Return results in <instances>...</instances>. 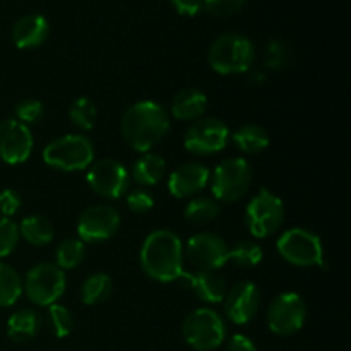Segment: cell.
Here are the masks:
<instances>
[{
    "instance_id": "1",
    "label": "cell",
    "mask_w": 351,
    "mask_h": 351,
    "mask_svg": "<svg viewBox=\"0 0 351 351\" xmlns=\"http://www.w3.org/2000/svg\"><path fill=\"white\" fill-rule=\"evenodd\" d=\"M122 136L132 149L149 153L170 130V115L158 103L144 99L130 105L120 122Z\"/></svg>"
},
{
    "instance_id": "2",
    "label": "cell",
    "mask_w": 351,
    "mask_h": 351,
    "mask_svg": "<svg viewBox=\"0 0 351 351\" xmlns=\"http://www.w3.org/2000/svg\"><path fill=\"white\" fill-rule=\"evenodd\" d=\"M141 267L158 283L178 281L184 273V243L170 230H154L143 242Z\"/></svg>"
},
{
    "instance_id": "3",
    "label": "cell",
    "mask_w": 351,
    "mask_h": 351,
    "mask_svg": "<svg viewBox=\"0 0 351 351\" xmlns=\"http://www.w3.org/2000/svg\"><path fill=\"white\" fill-rule=\"evenodd\" d=\"M256 60V47L240 33H226L216 38L208 51V62L221 75H235L250 71Z\"/></svg>"
},
{
    "instance_id": "4",
    "label": "cell",
    "mask_w": 351,
    "mask_h": 351,
    "mask_svg": "<svg viewBox=\"0 0 351 351\" xmlns=\"http://www.w3.org/2000/svg\"><path fill=\"white\" fill-rule=\"evenodd\" d=\"M45 165L60 171L88 170L95 160V144L82 134H67L53 139L41 153Z\"/></svg>"
},
{
    "instance_id": "5",
    "label": "cell",
    "mask_w": 351,
    "mask_h": 351,
    "mask_svg": "<svg viewBox=\"0 0 351 351\" xmlns=\"http://www.w3.org/2000/svg\"><path fill=\"white\" fill-rule=\"evenodd\" d=\"M252 178L254 170L249 161L243 158H228L209 175L213 197L219 204H233L249 192Z\"/></svg>"
},
{
    "instance_id": "6",
    "label": "cell",
    "mask_w": 351,
    "mask_h": 351,
    "mask_svg": "<svg viewBox=\"0 0 351 351\" xmlns=\"http://www.w3.org/2000/svg\"><path fill=\"white\" fill-rule=\"evenodd\" d=\"M182 336L185 343L195 351H215L225 343V319L208 307L195 308L185 315L182 324Z\"/></svg>"
},
{
    "instance_id": "7",
    "label": "cell",
    "mask_w": 351,
    "mask_h": 351,
    "mask_svg": "<svg viewBox=\"0 0 351 351\" xmlns=\"http://www.w3.org/2000/svg\"><path fill=\"white\" fill-rule=\"evenodd\" d=\"M67 287V276L64 271L51 263H40L31 267L23 281V291L31 304L38 307H48L57 304Z\"/></svg>"
},
{
    "instance_id": "8",
    "label": "cell",
    "mask_w": 351,
    "mask_h": 351,
    "mask_svg": "<svg viewBox=\"0 0 351 351\" xmlns=\"http://www.w3.org/2000/svg\"><path fill=\"white\" fill-rule=\"evenodd\" d=\"M276 249L287 263L297 267L324 266V247L321 239L307 228H291L278 239Z\"/></svg>"
},
{
    "instance_id": "9",
    "label": "cell",
    "mask_w": 351,
    "mask_h": 351,
    "mask_svg": "<svg viewBox=\"0 0 351 351\" xmlns=\"http://www.w3.org/2000/svg\"><path fill=\"white\" fill-rule=\"evenodd\" d=\"M285 221V204L276 194L261 189L245 208V226L256 239H267L281 228Z\"/></svg>"
},
{
    "instance_id": "10",
    "label": "cell",
    "mask_w": 351,
    "mask_h": 351,
    "mask_svg": "<svg viewBox=\"0 0 351 351\" xmlns=\"http://www.w3.org/2000/svg\"><path fill=\"white\" fill-rule=\"evenodd\" d=\"M307 321V304L295 291L274 297L267 308V328L276 336H291L300 331Z\"/></svg>"
},
{
    "instance_id": "11",
    "label": "cell",
    "mask_w": 351,
    "mask_h": 351,
    "mask_svg": "<svg viewBox=\"0 0 351 351\" xmlns=\"http://www.w3.org/2000/svg\"><path fill=\"white\" fill-rule=\"evenodd\" d=\"M230 139V129L221 119L201 117L191 123L184 136L185 149L199 156L219 153L226 147Z\"/></svg>"
},
{
    "instance_id": "12",
    "label": "cell",
    "mask_w": 351,
    "mask_h": 351,
    "mask_svg": "<svg viewBox=\"0 0 351 351\" xmlns=\"http://www.w3.org/2000/svg\"><path fill=\"white\" fill-rule=\"evenodd\" d=\"M91 191L105 199H119L127 194L130 185V173L127 168L113 158H105L91 163L86 173Z\"/></svg>"
},
{
    "instance_id": "13",
    "label": "cell",
    "mask_w": 351,
    "mask_h": 351,
    "mask_svg": "<svg viewBox=\"0 0 351 351\" xmlns=\"http://www.w3.org/2000/svg\"><path fill=\"white\" fill-rule=\"evenodd\" d=\"M120 221V213L113 206H89L77 219V239L84 243L106 242L119 232Z\"/></svg>"
},
{
    "instance_id": "14",
    "label": "cell",
    "mask_w": 351,
    "mask_h": 351,
    "mask_svg": "<svg viewBox=\"0 0 351 351\" xmlns=\"http://www.w3.org/2000/svg\"><path fill=\"white\" fill-rule=\"evenodd\" d=\"M184 254H187L189 263L195 271H218L228 263V245L216 233L201 232L192 235Z\"/></svg>"
},
{
    "instance_id": "15",
    "label": "cell",
    "mask_w": 351,
    "mask_h": 351,
    "mask_svg": "<svg viewBox=\"0 0 351 351\" xmlns=\"http://www.w3.org/2000/svg\"><path fill=\"white\" fill-rule=\"evenodd\" d=\"M31 129L16 119L0 122V160L7 165H21L33 153Z\"/></svg>"
},
{
    "instance_id": "16",
    "label": "cell",
    "mask_w": 351,
    "mask_h": 351,
    "mask_svg": "<svg viewBox=\"0 0 351 351\" xmlns=\"http://www.w3.org/2000/svg\"><path fill=\"white\" fill-rule=\"evenodd\" d=\"M261 305V291L252 281H240L233 285L225 295L223 308L228 321L233 324L243 326L249 324L256 317Z\"/></svg>"
},
{
    "instance_id": "17",
    "label": "cell",
    "mask_w": 351,
    "mask_h": 351,
    "mask_svg": "<svg viewBox=\"0 0 351 351\" xmlns=\"http://www.w3.org/2000/svg\"><path fill=\"white\" fill-rule=\"evenodd\" d=\"M209 175L211 171L204 165L195 163V161L184 163L175 168L168 177V191L177 199L194 197L208 187Z\"/></svg>"
},
{
    "instance_id": "18",
    "label": "cell",
    "mask_w": 351,
    "mask_h": 351,
    "mask_svg": "<svg viewBox=\"0 0 351 351\" xmlns=\"http://www.w3.org/2000/svg\"><path fill=\"white\" fill-rule=\"evenodd\" d=\"M178 281L185 288L194 291L195 297L206 304H223L228 291L225 278L216 271H194V273L184 271Z\"/></svg>"
},
{
    "instance_id": "19",
    "label": "cell",
    "mask_w": 351,
    "mask_h": 351,
    "mask_svg": "<svg viewBox=\"0 0 351 351\" xmlns=\"http://www.w3.org/2000/svg\"><path fill=\"white\" fill-rule=\"evenodd\" d=\"M50 34V24L40 14L24 16L14 24L12 41L21 50H33L41 47Z\"/></svg>"
},
{
    "instance_id": "20",
    "label": "cell",
    "mask_w": 351,
    "mask_h": 351,
    "mask_svg": "<svg viewBox=\"0 0 351 351\" xmlns=\"http://www.w3.org/2000/svg\"><path fill=\"white\" fill-rule=\"evenodd\" d=\"M208 110V96L197 88H184L171 99L170 112L182 122H195Z\"/></svg>"
},
{
    "instance_id": "21",
    "label": "cell",
    "mask_w": 351,
    "mask_h": 351,
    "mask_svg": "<svg viewBox=\"0 0 351 351\" xmlns=\"http://www.w3.org/2000/svg\"><path fill=\"white\" fill-rule=\"evenodd\" d=\"M43 328V317L34 308H21L7 319V336L14 343H27Z\"/></svg>"
},
{
    "instance_id": "22",
    "label": "cell",
    "mask_w": 351,
    "mask_h": 351,
    "mask_svg": "<svg viewBox=\"0 0 351 351\" xmlns=\"http://www.w3.org/2000/svg\"><path fill=\"white\" fill-rule=\"evenodd\" d=\"M167 173V161L158 153H143L132 167V180L141 187H153L160 184Z\"/></svg>"
},
{
    "instance_id": "23",
    "label": "cell",
    "mask_w": 351,
    "mask_h": 351,
    "mask_svg": "<svg viewBox=\"0 0 351 351\" xmlns=\"http://www.w3.org/2000/svg\"><path fill=\"white\" fill-rule=\"evenodd\" d=\"M19 228V237H23L29 245L43 247L53 240L55 230L50 219H47L41 215L26 216L23 221L17 225Z\"/></svg>"
},
{
    "instance_id": "24",
    "label": "cell",
    "mask_w": 351,
    "mask_h": 351,
    "mask_svg": "<svg viewBox=\"0 0 351 351\" xmlns=\"http://www.w3.org/2000/svg\"><path fill=\"white\" fill-rule=\"evenodd\" d=\"M232 141L242 153L256 154L269 146V134L257 123H245L232 134Z\"/></svg>"
},
{
    "instance_id": "25",
    "label": "cell",
    "mask_w": 351,
    "mask_h": 351,
    "mask_svg": "<svg viewBox=\"0 0 351 351\" xmlns=\"http://www.w3.org/2000/svg\"><path fill=\"white\" fill-rule=\"evenodd\" d=\"M113 291V281L108 274L95 273L82 283L79 297L84 305H99L110 298Z\"/></svg>"
},
{
    "instance_id": "26",
    "label": "cell",
    "mask_w": 351,
    "mask_h": 351,
    "mask_svg": "<svg viewBox=\"0 0 351 351\" xmlns=\"http://www.w3.org/2000/svg\"><path fill=\"white\" fill-rule=\"evenodd\" d=\"M221 213V204L215 197L208 195H197L191 199L185 206V219L194 225H206V223L215 221Z\"/></svg>"
},
{
    "instance_id": "27",
    "label": "cell",
    "mask_w": 351,
    "mask_h": 351,
    "mask_svg": "<svg viewBox=\"0 0 351 351\" xmlns=\"http://www.w3.org/2000/svg\"><path fill=\"white\" fill-rule=\"evenodd\" d=\"M23 295V278L10 264L0 261V308L12 307Z\"/></svg>"
},
{
    "instance_id": "28",
    "label": "cell",
    "mask_w": 351,
    "mask_h": 351,
    "mask_svg": "<svg viewBox=\"0 0 351 351\" xmlns=\"http://www.w3.org/2000/svg\"><path fill=\"white\" fill-rule=\"evenodd\" d=\"M263 257V247L256 240H240L232 249H228V263H233L243 269L259 266Z\"/></svg>"
},
{
    "instance_id": "29",
    "label": "cell",
    "mask_w": 351,
    "mask_h": 351,
    "mask_svg": "<svg viewBox=\"0 0 351 351\" xmlns=\"http://www.w3.org/2000/svg\"><path fill=\"white\" fill-rule=\"evenodd\" d=\"M86 243L79 239H65L55 250V264L62 271L74 269L84 261Z\"/></svg>"
},
{
    "instance_id": "30",
    "label": "cell",
    "mask_w": 351,
    "mask_h": 351,
    "mask_svg": "<svg viewBox=\"0 0 351 351\" xmlns=\"http://www.w3.org/2000/svg\"><path fill=\"white\" fill-rule=\"evenodd\" d=\"M69 119L72 125L77 127L79 130H91L95 127L96 119H98V110H96L95 101H91L86 96H79L69 106Z\"/></svg>"
},
{
    "instance_id": "31",
    "label": "cell",
    "mask_w": 351,
    "mask_h": 351,
    "mask_svg": "<svg viewBox=\"0 0 351 351\" xmlns=\"http://www.w3.org/2000/svg\"><path fill=\"white\" fill-rule=\"evenodd\" d=\"M47 322L55 338H67L74 329V315L67 307L60 304L48 305Z\"/></svg>"
},
{
    "instance_id": "32",
    "label": "cell",
    "mask_w": 351,
    "mask_h": 351,
    "mask_svg": "<svg viewBox=\"0 0 351 351\" xmlns=\"http://www.w3.org/2000/svg\"><path fill=\"white\" fill-rule=\"evenodd\" d=\"M19 228L10 218L0 216V259L10 256L19 243Z\"/></svg>"
},
{
    "instance_id": "33",
    "label": "cell",
    "mask_w": 351,
    "mask_h": 351,
    "mask_svg": "<svg viewBox=\"0 0 351 351\" xmlns=\"http://www.w3.org/2000/svg\"><path fill=\"white\" fill-rule=\"evenodd\" d=\"M16 120H19L24 125H31V123H38L45 117V106L43 103L38 99L27 98L23 99L16 105Z\"/></svg>"
},
{
    "instance_id": "34",
    "label": "cell",
    "mask_w": 351,
    "mask_h": 351,
    "mask_svg": "<svg viewBox=\"0 0 351 351\" xmlns=\"http://www.w3.org/2000/svg\"><path fill=\"white\" fill-rule=\"evenodd\" d=\"M288 62H290V50L283 41L273 40L271 43H267L266 55H264V65L267 69L280 71V69L287 67Z\"/></svg>"
},
{
    "instance_id": "35",
    "label": "cell",
    "mask_w": 351,
    "mask_h": 351,
    "mask_svg": "<svg viewBox=\"0 0 351 351\" xmlns=\"http://www.w3.org/2000/svg\"><path fill=\"white\" fill-rule=\"evenodd\" d=\"M127 206L136 215H144L154 208V197L147 189H132V191H127Z\"/></svg>"
},
{
    "instance_id": "36",
    "label": "cell",
    "mask_w": 351,
    "mask_h": 351,
    "mask_svg": "<svg viewBox=\"0 0 351 351\" xmlns=\"http://www.w3.org/2000/svg\"><path fill=\"white\" fill-rule=\"evenodd\" d=\"M245 5V0H202V9L213 16H233Z\"/></svg>"
},
{
    "instance_id": "37",
    "label": "cell",
    "mask_w": 351,
    "mask_h": 351,
    "mask_svg": "<svg viewBox=\"0 0 351 351\" xmlns=\"http://www.w3.org/2000/svg\"><path fill=\"white\" fill-rule=\"evenodd\" d=\"M23 206V197L14 189H3L0 192V215L2 218H12Z\"/></svg>"
},
{
    "instance_id": "38",
    "label": "cell",
    "mask_w": 351,
    "mask_h": 351,
    "mask_svg": "<svg viewBox=\"0 0 351 351\" xmlns=\"http://www.w3.org/2000/svg\"><path fill=\"white\" fill-rule=\"evenodd\" d=\"M170 2L175 7V10L182 16L192 17L201 12L202 9V0H170Z\"/></svg>"
},
{
    "instance_id": "39",
    "label": "cell",
    "mask_w": 351,
    "mask_h": 351,
    "mask_svg": "<svg viewBox=\"0 0 351 351\" xmlns=\"http://www.w3.org/2000/svg\"><path fill=\"white\" fill-rule=\"evenodd\" d=\"M226 351H257V346L254 345L252 339L245 335H233L228 339Z\"/></svg>"
}]
</instances>
